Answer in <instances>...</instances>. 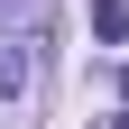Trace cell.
<instances>
[{"mask_svg":"<svg viewBox=\"0 0 129 129\" xmlns=\"http://www.w3.org/2000/svg\"><path fill=\"white\" fill-rule=\"evenodd\" d=\"M9 92H28V55L19 46H0V102H9Z\"/></svg>","mask_w":129,"mask_h":129,"instance_id":"2","label":"cell"},{"mask_svg":"<svg viewBox=\"0 0 129 129\" xmlns=\"http://www.w3.org/2000/svg\"><path fill=\"white\" fill-rule=\"evenodd\" d=\"M111 129H129V111H120V120H111Z\"/></svg>","mask_w":129,"mask_h":129,"instance_id":"3","label":"cell"},{"mask_svg":"<svg viewBox=\"0 0 129 129\" xmlns=\"http://www.w3.org/2000/svg\"><path fill=\"white\" fill-rule=\"evenodd\" d=\"M92 37H102V46L129 37V9H120V0H92Z\"/></svg>","mask_w":129,"mask_h":129,"instance_id":"1","label":"cell"}]
</instances>
